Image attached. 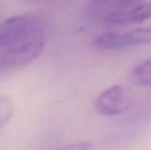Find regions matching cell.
Masks as SVG:
<instances>
[{
  "instance_id": "obj_8",
  "label": "cell",
  "mask_w": 151,
  "mask_h": 150,
  "mask_svg": "<svg viewBox=\"0 0 151 150\" xmlns=\"http://www.w3.org/2000/svg\"><path fill=\"white\" fill-rule=\"evenodd\" d=\"M92 148V144L89 141H81L68 144L62 148H59L57 150H90Z\"/></svg>"
},
{
  "instance_id": "obj_3",
  "label": "cell",
  "mask_w": 151,
  "mask_h": 150,
  "mask_svg": "<svg viewBox=\"0 0 151 150\" xmlns=\"http://www.w3.org/2000/svg\"><path fill=\"white\" fill-rule=\"evenodd\" d=\"M151 43V25L126 33H104L97 35L93 46L98 50H115Z\"/></svg>"
},
{
  "instance_id": "obj_2",
  "label": "cell",
  "mask_w": 151,
  "mask_h": 150,
  "mask_svg": "<svg viewBox=\"0 0 151 150\" xmlns=\"http://www.w3.org/2000/svg\"><path fill=\"white\" fill-rule=\"evenodd\" d=\"M132 102L133 96L127 88L113 85L99 94L95 101V109L102 116H118L127 111Z\"/></svg>"
},
{
  "instance_id": "obj_6",
  "label": "cell",
  "mask_w": 151,
  "mask_h": 150,
  "mask_svg": "<svg viewBox=\"0 0 151 150\" xmlns=\"http://www.w3.org/2000/svg\"><path fill=\"white\" fill-rule=\"evenodd\" d=\"M133 80L138 85L144 87L151 86V58L140 63L134 67Z\"/></svg>"
},
{
  "instance_id": "obj_4",
  "label": "cell",
  "mask_w": 151,
  "mask_h": 150,
  "mask_svg": "<svg viewBox=\"0 0 151 150\" xmlns=\"http://www.w3.org/2000/svg\"><path fill=\"white\" fill-rule=\"evenodd\" d=\"M143 2L145 0H90L87 4V11L91 15L105 19Z\"/></svg>"
},
{
  "instance_id": "obj_7",
  "label": "cell",
  "mask_w": 151,
  "mask_h": 150,
  "mask_svg": "<svg viewBox=\"0 0 151 150\" xmlns=\"http://www.w3.org/2000/svg\"><path fill=\"white\" fill-rule=\"evenodd\" d=\"M13 113L12 102L5 96H0V130L8 123Z\"/></svg>"
},
{
  "instance_id": "obj_5",
  "label": "cell",
  "mask_w": 151,
  "mask_h": 150,
  "mask_svg": "<svg viewBox=\"0 0 151 150\" xmlns=\"http://www.w3.org/2000/svg\"><path fill=\"white\" fill-rule=\"evenodd\" d=\"M151 18V1L143 2L132 8L113 14L105 21L110 25H129L142 23Z\"/></svg>"
},
{
  "instance_id": "obj_10",
  "label": "cell",
  "mask_w": 151,
  "mask_h": 150,
  "mask_svg": "<svg viewBox=\"0 0 151 150\" xmlns=\"http://www.w3.org/2000/svg\"><path fill=\"white\" fill-rule=\"evenodd\" d=\"M35 1H50V0H35Z\"/></svg>"
},
{
  "instance_id": "obj_1",
  "label": "cell",
  "mask_w": 151,
  "mask_h": 150,
  "mask_svg": "<svg viewBox=\"0 0 151 150\" xmlns=\"http://www.w3.org/2000/svg\"><path fill=\"white\" fill-rule=\"evenodd\" d=\"M43 44L42 25L30 14L12 16L0 23V65L7 72L37 58Z\"/></svg>"
},
{
  "instance_id": "obj_9",
  "label": "cell",
  "mask_w": 151,
  "mask_h": 150,
  "mask_svg": "<svg viewBox=\"0 0 151 150\" xmlns=\"http://www.w3.org/2000/svg\"><path fill=\"white\" fill-rule=\"evenodd\" d=\"M5 72H7V71H6L3 66H1V65H0V76H1V75H3V74H4V73H5Z\"/></svg>"
}]
</instances>
